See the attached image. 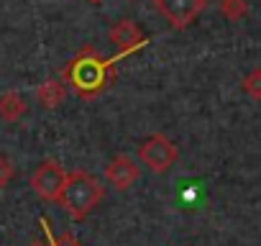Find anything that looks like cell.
Listing matches in <instances>:
<instances>
[{
    "mask_svg": "<svg viewBox=\"0 0 261 246\" xmlns=\"http://www.w3.org/2000/svg\"><path fill=\"white\" fill-rule=\"evenodd\" d=\"M205 0H154L156 13L169 23L174 31H185L197 21V16L205 11Z\"/></svg>",
    "mask_w": 261,
    "mask_h": 246,
    "instance_id": "5",
    "label": "cell"
},
{
    "mask_svg": "<svg viewBox=\"0 0 261 246\" xmlns=\"http://www.w3.org/2000/svg\"><path fill=\"white\" fill-rule=\"evenodd\" d=\"M118 62H120L118 54L113 59H105L95 46H85L80 54H74L59 69V80L64 85H69V90L77 97L92 100V97L102 95L115 82V64Z\"/></svg>",
    "mask_w": 261,
    "mask_h": 246,
    "instance_id": "1",
    "label": "cell"
},
{
    "mask_svg": "<svg viewBox=\"0 0 261 246\" xmlns=\"http://www.w3.org/2000/svg\"><path fill=\"white\" fill-rule=\"evenodd\" d=\"M139 162L149 169V172H154V175H164V172H169L172 169V164L177 162V144L169 139V136H164V134H151L146 141H141V146H139Z\"/></svg>",
    "mask_w": 261,
    "mask_h": 246,
    "instance_id": "3",
    "label": "cell"
},
{
    "mask_svg": "<svg viewBox=\"0 0 261 246\" xmlns=\"http://www.w3.org/2000/svg\"><path fill=\"white\" fill-rule=\"evenodd\" d=\"M64 180H67V172L62 169V164L57 159H41L36 164V169L31 172V190L36 198L46 200V203H57L59 200V192L64 187Z\"/></svg>",
    "mask_w": 261,
    "mask_h": 246,
    "instance_id": "4",
    "label": "cell"
},
{
    "mask_svg": "<svg viewBox=\"0 0 261 246\" xmlns=\"http://www.w3.org/2000/svg\"><path fill=\"white\" fill-rule=\"evenodd\" d=\"M105 180L118 192H125V190H130V185L139 180V167L128 154H115L108 162V167H105Z\"/></svg>",
    "mask_w": 261,
    "mask_h": 246,
    "instance_id": "7",
    "label": "cell"
},
{
    "mask_svg": "<svg viewBox=\"0 0 261 246\" xmlns=\"http://www.w3.org/2000/svg\"><path fill=\"white\" fill-rule=\"evenodd\" d=\"M218 8L228 21H241L243 16H248V3L246 0H218Z\"/></svg>",
    "mask_w": 261,
    "mask_h": 246,
    "instance_id": "10",
    "label": "cell"
},
{
    "mask_svg": "<svg viewBox=\"0 0 261 246\" xmlns=\"http://www.w3.org/2000/svg\"><path fill=\"white\" fill-rule=\"evenodd\" d=\"M102 195H105V187L97 177H92L90 172L74 169V172H67V180H64V187L57 203L69 213L72 220L80 223L100 205Z\"/></svg>",
    "mask_w": 261,
    "mask_h": 246,
    "instance_id": "2",
    "label": "cell"
},
{
    "mask_svg": "<svg viewBox=\"0 0 261 246\" xmlns=\"http://www.w3.org/2000/svg\"><path fill=\"white\" fill-rule=\"evenodd\" d=\"M39 226L44 228V236H46V246H82L72 233H62V236H57L54 231H51V226H49V220L46 218H39Z\"/></svg>",
    "mask_w": 261,
    "mask_h": 246,
    "instance_id": "11",
    "label": "cell"
},
{
    "mask_svg": "<svg viewBox=\"0 0 261 246\" xmlns=\"http://www.w3.org/2000/svg\"><path fill=\"white\" fill-rule=\"evenodd\" d=\"M26 113H29V103H26L23 95H18V92H13V90L6 92V95H0V118H3V120L16 123V120H21Z\"/></svg>",
    "mask_w": 261,
    "mask_h": 246,
    "instance_id": "9",
    "label": "cell"
},
{
    "mask_svg": "<svg viewBox=\"0 0 261 246\" xmlns=\"http://www.w3.org/2000/svg\"><path fill=\"white\" fill-rule=\"evenodd\" d=\"M36 100L46 108V110H54L59 108L64 100H67V85L62 80H46L41 82V87L36 90Z\"/></svg>",
    "mask_w": 261,
    "mask_h": 246,
    "instance_id": "8",
    "label": "cell"
},
{
    "mask_svg": "<svg viewBox=\"0 0 261 246\" xmlns=\"http://www.w3.org/2000/svg\"><path fill=\"white\" fill-rule=\"evenodd\" d=\"M34 246H39V243H34Z\"/></svg>",
    "mask_w": 261,
    "mask_h": 246,
    "instance_id": "15",
    "label": "cell"
},
{
    "mask_svg": "<svg viewBox=\"0 0 261 246\" xmlns=\"http://www.w3.org/2000/svg\"><path fill=\"white\" fill-rule=\"evenodd\" d=\"M87 3H92V6H100V3H102V0H87Z\"/></svg>",
    "mask_w": 261,
    "mask_h": 246,
    "instance_id": "14",
    "label": "cell"
},
{
    "mask_svg": "<svg viewBox=\"0 0 261 246\" xmlns=\"http://www.w3.org/2000/svg\"><path fill=\"white\" fill-rule=\"evenodd\" d=\"M241 87H243V92H246L248 97H253V100H261V69H253V72H248V75L243 77Z\"/></svg>",
    "mask_w": 261,
    "mask_h": 246,
    "instance_id": "12",
    "label": "cell"
},
{
    "mask_svg": "<svg viewBox=\"0 0 261 246\" xmlns=\"http://www.w3.org/2000/svg\"><path fill=\"white\" fill-rule=\"evenodd\" d=\"M13 175H16V169H13L11 159L0 154V190H3V187H8V182L13 180Z\"/></svg>",
    "mask_w": 261,
    "mask_h": 246,
    "instance_id": "13",
    "label": "cell"
},
{
    "mask_svg": "<svg viewBox=\"0 0 261 246\" xmlns=\"http://www.w3.org/2000/svg\"><path fill=\"white\" fill-rule=\"evenodd\" d=\"M110 44L115 46V54L123 59V57H130L141 52L146 44H149V36L141 31V26L134 21V18H120L113 23L110 34H108Z\"/></svg>",
    "mask_w": 261,
    "mask_h": 246,
    "instance_id": "6",
    "label": "cell"
}]
</instances>
